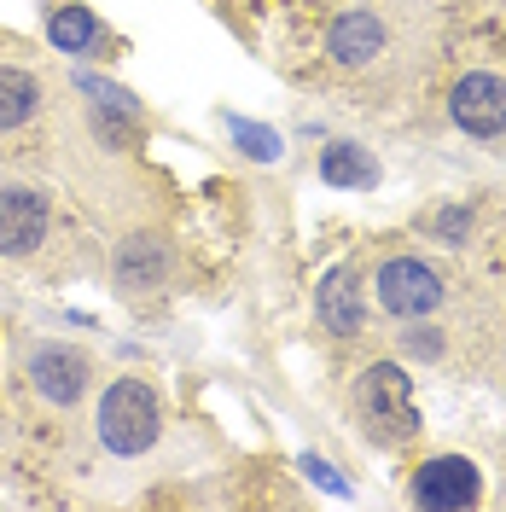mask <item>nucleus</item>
Segmentation results:
<instances>
[{
    "label": "nucleus",
    "instance_id": "nucleus-2",
    "mask_svg": "<svg viewBox=\"0 0 506 512\" xmlns=\"http://www.w3.org/2000/svg\"><path fill=\"white\" fill-rule=\"evenodd\" d=\"M355 419L379 448H402L419 431V408H413V379L396 361H373L355 379Z\"/></svg>",
    "mask_w": 506,
    "mask_h": 512
},
{
    "label": "nucleus",
    "instance_id": "nucleus-1",
    "mask_svg": "<svg viewBox=\"0 0 506 512\" xmlns=\"http://www.w3.org/2000/svg\"><path fill=\"white\" fill-rule=\"evenodd\" d=\"M99 443L111 448L117 460H140L146 448L158 443V431H163V408H158V390L146 379H111L105 384V396H99Z\"/></svg>",
    "mask_w": 506,
    "mask_h": 512
},
{
    "label": "nucleus",
    "instance_id": "nucleus-6",
    "mask_svg": "<svg viewBox=\"0 0 506 512\" xmlns=\"http://www.w3.org/2000/svg\"><path fill=\"white\" fill-rule=\"evenodd\" d=\"M408 495L419 507H437V512H460V507H477L483 501V472H477L466 454H437L413 472Z\"/></svg>",
    "mask_w": 506,
    "mask_h": 512
},
{
    "label": "nucleus",
    "instance_id": "nucleus-12",
    "mask_svg": "<svg viewBox=\"0 0 506 512\" xmlns=\"http://www.w3.org/2000/svg\"><path fill=\"white\" fill-rule=\"evenodd\" d=\"M47 41L70 53V59H94L99 47H105V30H99V18L88 6H59L53 18H47Z\"/></svg>",
    "mask_w": 506,
    "mask_h": 512
},
{
    "label": "nucleus",
    "instance_id": "nucleus-5",
    "mask_svg": "<svg viewBox=\"0 0 506 512\" xmlns=\"http://www.w3.org/2000/svg\"><path fill=\"white\" fill-rule=\"evenodd\" d=\"M53 233V204L30 181H0V256H35Z\"/></svg>",
    "mask_w": 506,
    "mask_h": 512
},
{
    "label": "nucleus",
    "instance_id": "nucleus-7",
    "mask_svg": "<svg viewBox=\"0 0 506 512\" xmlns=\"http://www.w3.org/2000/svg\"><path fill=\"white\" fill-rule=\"evenodd\" d=\"M30 384H35L41 402L70 408L94 384V361L76 350V344H30Z\"/></svg>",
    "mask_w": 506,
    "mask_h": 512
},
{
    "label": "nucleus",
    "instance_id": "nucleus-16",
    "mask_svg": "<svg viewBox=\"0 0 506 512\" xmlns=\"http://www.w3.org/2000/svg\"><path fill=\"white\" fill-rule=\"evenodd\" d=\"M402 350L419 355V361H437L443 355V332L437 326H413V332H402Z\"/></svg>",
    "mask_w": 506,
    "mask_h": 512
},
{
    "label": "nucleus",
    "instance_id": "nucleus-14",
    "mask_svg": "<svg viewBox=\"0 0 506 512\" xmlns=\"http://www.w3.org/2000/svg\"><path fill=\"white\" fill-rule=\"evenodd\" d=\"M227 134L239 140V152L256 163H274L285 152V140L274 134V128H262V123H245V117H227Z\"/></svg>",
    "mask_w": 506,
    "mask_h": 512
},
{
    "label": "nucleus",
    "instance_id": "nucleus-15",
    "mask_svg": "<svg viewBox=\"0 0 506 512\" xmlns=\"http://www.w3.org/2000/svg\"><path fill=\"white\" fill-rule=\"evenodd\" d=\"M431 239H437V245H466V239H472V210H466V204H443V210L431 216Z\"/></svg>",
    "mask_w": 506,
    "mask_h": 512
},
{
    "label": "nucleus",
    "instance_id": "nucleus-10",
    "mask_svg": "<svg viewBox=\"0 0 506 512\" xmlns=\"http://www.w3.org/2000/svg\"><path fill=\"white\" fill-rule=\"evenodd\" d=\"M315 309H320V326H326L332 338H355V332L367 326V303H361V286H355L349 268H332V274L320 280Z\"/></svg>",
    "mask_w": 506,
    "mask_h": 512
},
{
    "label": "nucleus",
    "instance_id": "nucleus-9",
    "mask_svg": "<svg viewBox=\"0 0 506 512\" xmlns=\"http://www.w3.org/2000/svg\"><path fill=\"white\" fill-rule=\"evenodd\" d=\"M448 117L466 134H483V140L506 134V76H489V70L460 76L454 94H448Z\"/></svg>",
    "mask_w": 506,
    "mask_h": 512
},
{
    "label": "nucleus",
    "instance_id": "nucleus-11",
    "mask_svg": "<svg viewBox=\"0 0 506 512\" xmlns=\"http://www.w3.org/2000/svg\"><path fill=\"white\" fill-rule=\"evenodd\" d=\"M379 158L367 152V146H355V140H326L320 146V181L338 192H367L379 187Z\"/></svg>",
    "mask_w": 506,
    "mask_h": 512
},
{
    "label": "nucleus",
    "instance_id": "nucleus-8",
    "mask_svg": "<svg viewBox=\"0 0 506 512\" xmlns=\"http://www.w3.org/2000/svg\"><path fill=\"white\" fill-rule=\"evenodd\" d=\"M390 53V30H384V18L373 6H349L332 18V30H326V59L338 64V70H373V64Z\"/></svg>",
    "mask_w": 506,
    "mask_h": 512
},
{
    "label": "nucleus",
    "instance_id": "nucleus-3",
    "mask_svg": "<svg viewBox=\"0 0 506 512\" xmlns=\"http://www.w3.org/2000/svg\"><path fill=\"white\" fill-rule=\"evenodd\" d=\"M169 280H175V251L163 233H128L111 256V286L123 303H152L169 291Z\"/></svg>",
    "mask_w": 506,
    "mask_h": 512
},
{
    "label": "nucleus",
    "instance_id": "nucleus-4",
    "mask_svg": "<svg viewBox=\"0 0 506 512\" xmlns=\"http://www.w3.org/2000/svg\"><path fill=\"white\" fill-rule=\"evenodd\" d=\"M373 297H379L384 315L396 320H425L443 303V274L419 256H384L379 274H373Z\"/></svg>",
    "mask_w": 506,
    "mask_h": 512
},
{
    "label": "nucleus",
    "instance_id": "nucleus-13",
    "mask_svg": "<svg viewBox=\"0 0 506 512\" xmlns=\"http://www.w3.org/2000/svg\"><path fill=\"white\" fill-rule=\"evenodd\" d=\"M41 111V82L18 64H0V128H18Z\"/></svg>",
    "mask_w": 506,
    "mask_h": 512
}]
</instances>
